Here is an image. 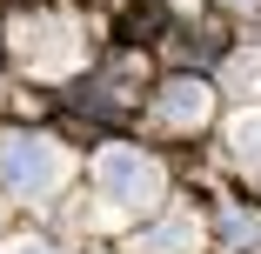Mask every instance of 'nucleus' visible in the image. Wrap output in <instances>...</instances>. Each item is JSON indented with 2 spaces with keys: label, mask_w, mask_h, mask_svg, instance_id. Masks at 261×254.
I'll return each mask as SVG.
<instances>
[{
  "label": "nucleus",
  "mask_w": 261,
  "mask_h": 254,
  "mask_svg": "<svg viewBox=\"0 0 261 254\" xmlns=\"http://www.w3.org/2000/svg\"><path fill=\"white\" fill-rule=\"evenodd\" d=\"M61 181H67V154L54 140H40V134H7V140H0V187L40 201V194H54Z\"/></svg>",
  "instance_id": "f257e3e1"
},
{
  "label": "nucleus",
  "mask_w": 261,
  "mask_h": 254,
  "mask_svg": "<svg viewBox=\"0 0 261 254\" xmlns=\"http://www.w3.org/2000/svg\"><path fill=\"white\" fill-rule=\"evenodd\" d=\"M94 181H100V194L114 201V208H154L161 201V167H154L141 147H100L94 154Z\"/></svg>",
  "instance_id": "f03ea898"
},
{
  "label": "nucleus",
  "mask_w": 261,
  "mask_h": 254,
  "mask_svg": "<svg viewBox=\"0 0 261 254\" xmlns=\"http://www.w3.org/2000/svg\"><path fill=\"white\" fill-rule=\"evenodd\" d=\"M14 54H20V67L54 80V74L74 67V34L61 20H14Z\"/></svg>",
  "instance_id": "7ed1b4c3"
},
{
  "label": "nucleus",
  "mask_w": 261,
  "mask_h": 254,
  "mask_svg": "<svg viewBox=\"0 0 261 254\" xmlns=\"http://www.w3.org/2000/svg\"><path fill=\"white\" fill-rule=\"evenodd\" d=\"M154 107H161V121H168V127H201V121H207V107H215V94H207L201 80H168L161 94H154Z\"/></svg>",
  "instance_id": "20e7f679"
},
{
  "label": "nucleus",
  "mask_w": 261,
  "mask_h": 254,
  "mask_svg": "<svg viewBox=\"0 0 261 254\" xmlns=\"http://www.w3.org/2000/svg\"><path fill=\"white\" fill-rule=\"evenodd\" d=\"M194 241H201L194 214H168V221H154V228L134 241V254H194Z\"/></svg>",
  "instance_id": "39448f33"
},
{
  "label": "nucleus",
  "mask_w": 261,
  "mask_h": 254,
  "mask_svg": "<svg viewBox=\"0 0 261 254\" xmlns=\"http://www.w3.org/2000/svg\"><path fill=\"white\" fill-rule=\"evenodd\" d=\"M228 140H234V154H241L248 167H261V114H241V121L228 127Z\"/></svg>",
  "instance_id": "423d86ee"
},
{
  "label": "nucleus",
  "mask_w": 261,
  "mask_h": 254,
  "mask_svg": "<svg viewBox=\"0 0 261 254\" xmlns=\"http://www.w3.org/2000/svg\"><path fill=\"white\" fill-rule=\"evenodd\" d=\"M161 20H168V7H161V0H141V7L127 14V34H154Z\"/></svg>",
  "instance_id": "0eeeda50"
},
{
  "label": "nucleus",
  "mask_w": 261,
  "mask_h": 254,
  "mask_svg": "<svg viewBox=\"0 0 261 254\" xmlns=\"http://www.w3.org/2000/svg\"><path fill=\"white\" fill-rule=\"evenodd\" d=\"M7 254H61V247H47V241H14Z\"/></svg>",
  "instance_id": "6e6552de"
},
{
  "label": "nucleus",
  "mask_w": 261,
  "mask_h": 254,
  "mask_svg": "<svg viewBox=\"0 0 261 254\" xmlns=\"http://www.w3.org/2000/svg\"><path fill=\"white\" fill-rule=\"evenodd\" d=\"M228 7H261V0H228Z\"/></svg>",
  "instance_id": "1a4fd4ad"
}]
</instances>
